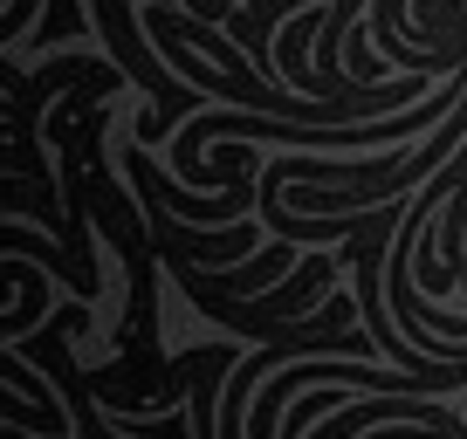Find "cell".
Masks as SVG:
<instances>
[{
  "label": "cell",
  "mask_w": 467,
  "mask_h": 439,
  "mask_svg": "<svg viewBox=\"0 0 467 439\" xmlns=\"http://www.w3.org/2000/svg\"><path fill=\"white\" fill-rule=\"evenodd\" d=\"M303 254H309L303 240H268V248H254L241 268H220V275H213L206 261H200V268H206V275H213L227 295H268V289H282V281L303 268Z\"/></svg>",
  "instance_id": "6da1fadb"
},
{
  "label": "cell",
  "mask_w": 467,
  "mask_h": 439,
  "mask_svg": "<svg viewBox=\"0 0 467 439\" xmlns=\"http://www.w3.org/2000/svg\"><path fill=\"white\" fill-rule=\"evenodd\" d=\"M0 248H7V254H28V261H42V268H56V275L76 289V302H97V295H89V275L76 268V254H69V240L35 234L28 220H0Z\"/></svg>",
  "instance_id": "7a4b0ae2"
},
{
  "label": "cell",
  "mask_w": 467,
  "mask_h": 439,
  "mask_svg": "<svg viewBox=\"0 0 467 439\" xmlns=\"http://www.w3.org/2000/svg\"><path fill=\"white\" fill-rule=\"evenodd\" d=\"M7 281L21 289V309L7 316V330H0V343H21L35 330V316H42L48 289H42V261H28V254H7Z\"/></svg>",
  "instance_id": "3957f363"
},
{
  "label": "cell",
  "mask_w": 467,
  "mask_h": 439,
  "mask_svg": "<svg viewBox=\"0 0 467 439\" xmlns=\"http://www.w3.org/2000/svg\"><path fill=\"white\" fill-rule=\"evenodd\" d=\"M35 7H48V0H7V15H0V48H21L35 35Z\"/></svg>",
  "instance_id": "277c9868"
}]
</instances>
